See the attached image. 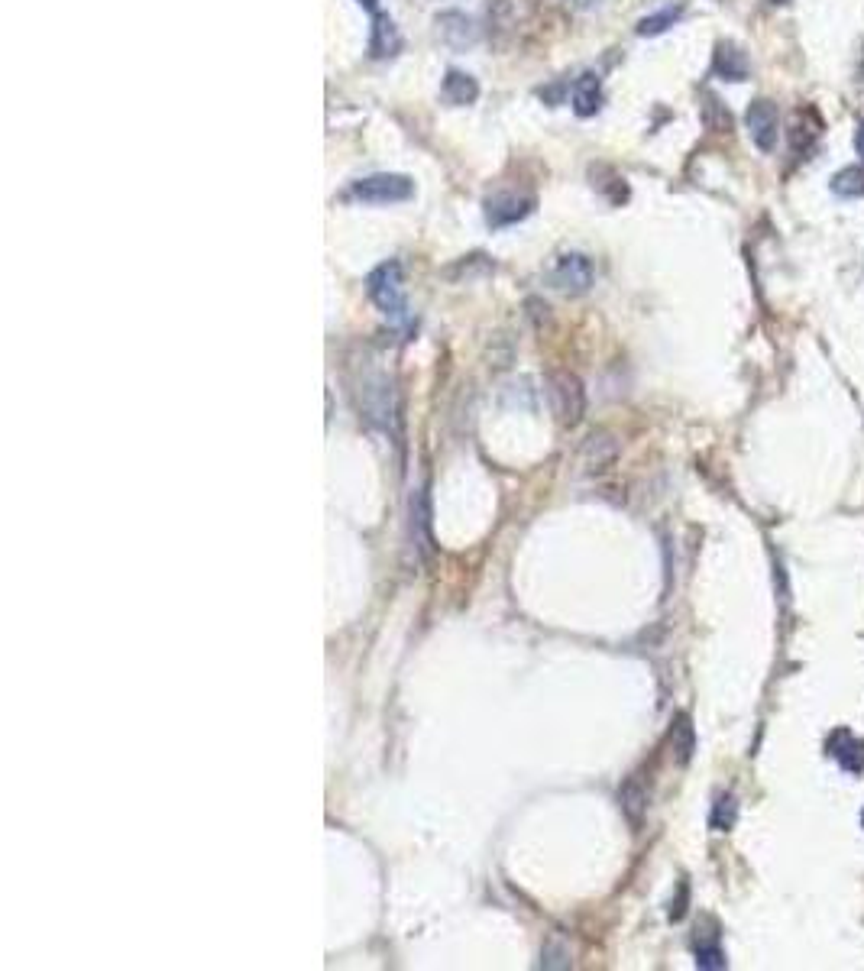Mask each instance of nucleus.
Masks as SVG:
<instances>
[{
	"label": "nucleus",
	"mask_w": 864,
	"mask_h": 971,
	"mask_svg": "<svg viewBox=\"0 0 864 971\" xmlns=\"http://www.w3.org/2000/svg\"><path fill=\"white\" fill-rule=\"evenodd\" d=\"M547 279H551V285H554L557 292H564V295H583V292H589V285H593L596 269H593V263H589V256H583V253H564V256L554 259V266H551V272H547Z\"/></svg>",
	"instance_id": "obj_3"
},
{
	"label": "nucleus",
	"mask_w": 864,
	"mask_h": 971,
	"mask_svg": "<svg viewBox=\"0 0 864 971\" xmlns=\"http://www.w3.org/2000/svg\"><path fill=\"white\" fill-rule=\"evenodd\" d=\"M687 894H690V891H687V884H683V887H680V897H677V907L670 910V920H680V916L687 913Z\"/></svg>",
	"instance_id": "obj_23"
},
{
	"label": "nucleus",
	"mask_w": 864,
	"mask_h": 971,
	"mask_svg": "<svg viewBox=\"0 0 864 971\" xmlns=\"http://www.w3.org/2000/svg\"><path fill=\"white\" fill-rule=\"evenodd\" d=\"M428 496H424V492H418V496L415 499H411V538H418V531H421V551L424 554H428Z\"/></svg>",
	"instance_id": "obj_19"
},
{
	"label": "nucleus",
	"mask_w": 864,
	"mask_h": 971,
	"mask_svg": "<svg viewBox=\"0 0 864 971\" xmlns=\"http://www.w3.org/2000/svg\"><path fill=\"white\" fill-rule=\"evenodd\" d=\"M444 101L447 104H457V107H466V104H473L479 98V85H476V78L473 75H466V72H447L444 78Z\"/></svg>",
	"instance_id": "obj_12"
},
{
	"label": "nucleus",
	"mask_w": 864,
	"mask_h": 971,
	"mask_svg": "<svg viewBox=\"0 0 864 971\" xmlns=\"http://www.w3.org/2000/svg\"><path fill=\"white\" fill-rule=\"evenodd\" d=\"M813 114H816V111H800V114H797V123H793V130H790V143H793V149H806V146L819 136V127H822V123H813V127H809V117H813Z\"/></svg>",
	"instance_id": "obj_21"
},
{
	"label": "nucleus",
	"mask_w": 864,
	"mask_h": 971,
	"mask_svg": "<svg viewBox=\"0 0 864 971\" xmlns=\"http://www.w3.org/2000/svg\"><path fill=\"white\" fill-rule=\"evenodd\" d=\"M399 49H402L399 26H395V20L386 17V13H376L373 33H369V56H373V59H392V56H399Z\"/></svg>",
	"instance_id": "obj_10"
},
{
	"label": "nucleus",
	"mask_w": 864,
	"mask_h": 971,
	"mask_svg": "<svg viewBox=\"0 0 864 971\" xmlns=\"http://www.w3.org/2000/svg\"><path fill=\"white\" fill-rule=\"evenodd\" d=\"M861 826H864V810H861Z\"/></svg>",
	"instance_id": "obj_28"
},
{
	"label": "nucleus",
	"mask_w": 864,
	"mask_h": 971,
	"mask_svg": "<svg viewBox=\"0 0 864 971\" xmlns=\"http://www.w3.org/2000/svg\"><path fill=\"white\" fill-rule=\"evenodd\" d=\"M437 36H441L450 49H470V46H476L479 30H476V23L466 17V13L447 10V13L437 17Z\"/></svg>",
	"instance_id": "obj_7"
},
{
	"label": "nucleus",
	"mask_w": 864,
	"mask_h": 971,
	"mask_svg": "<svg viewBox=\"0 0 864 971\" xmlns=\"http://www.w3.org/2000/svg\"><path fill=\"white\" fill-rule=\"evenodd\" d=\"M703 120L712 133H729L732 130V114L729 107H725L716 94H706L703 98Z\"/></svg>",
	"instance_id": "obj_18"
},
{
	"label": "nucleus",
	"mask_w": 864,
	"mask_h": 971,
	"mask_svg": "<svg viewBox=\"0 0 864 971\" xmlns=\"http://www.w3.org/2000/svg\"><path fill=\"white\" fill-rule=\"evenodd\" d=\"M619 800H622V813L628 816V823L641 826L644 813H648V790L632 777V781H625V787L619 790Z\"/></svg>",
	"instance_id": "obj_14"
},
{
	"label": "nucleus",
	"mask_w": 864,
	"mask_h": 971,
	"mask_svg": "<svg viewBox=\"0 0 864 971\" xmlns=\"http://www.w3.org/2000/svg\"><path fill=\"white\" fill-rule=\"evenodd\" d=\"M745 120H748L754 146H758L761 153H774V146L780 140V111H777V104L767 101V98H758L748 107Z\"/></svg>",
	"instance_id": "obj_5"
},
{
	"label": "nucleus",
	"mask_w": 864,
	"mask_h": 971,
	"mask_svg": "<svg viewBox=\"0 0 864 971\" xmlns=\"http://www.w3.org/2000/svg\"><path fill=\"white\" fill-rule=\"evenodd\" d=\"M832 191L839 198H861L864 195V169L861 166H848L842 172L832 175Z\"/></svg>",
	"instance_id": "obj_17"
},
{
	"label": "nucleus",
	"mask_w": 864,
	"mask_h": 971,
	"mask_svg": "<svg viewBox=\"0 0 864 971\" xmlns=\"http://www.w3.org/2000/svg\"><path fill=\"white\" fill-rule=\"evenodd\" d=\"M712 75L722 81H745L751 75V62L742 46L735 43H719L712 52Z\"/></svg>",
	"instance_id": "obj_9"
},
{
	"label": "nucleus",
	"mask_w": 864,
	"mask_h": 971,
	"mask_svg": "<svg viewBox=\"0 0 864 971\" xmlns=\"http://www.w3.org/2000/svg\"><path fill=\"white\" fill-rule=\"evenodd\" d=\"M534 208V201L525 195H512V191H502V195H492L486 201V224L489 227H509L518 224L521 217H528Z\"/></svg>",
	"instance_id": "obj_6"
},
{
	"label": "nucleus",
	"mask_w": 864,
	"mask_h": 971,
	"mask_svg": "<svg viewBox=\"0 0 864 971\" xmlns=\"http://www.w3.org/2000/svg\"><path fill=\"white\" fill-rule=\"evenodd\" d=\"M771 4H787V0H771Z\"/></svg>",
	"instance_id": "obj_27"
},
{
	"label": "nucleus",
	"mask_w": 864,
	"mask_h": 971,
	"mask_svg": "<svg viewBox=\"0 0 864 971\" xmlns=\"http://www.w3.org/2000/svg\"><path fill=\"white\" fill-rule=\"evenodd\" d=\"M360 4H363L366 10H373V13H376V0H360Z\"/></svg>",
	"instance_id": "obj_25"
},
{
	"label": "nucleus",
	"mask_w": 864,
	"mask_h": 971,
	"mask_svg": "<svg viewBox=\"0 0 864 971\" xmlns=\"http://www.w3.org/2000/svg\"><path fill=\"white\" fill-rule=\"evenodd\" d=\"M696 939H693V952H696V965L706 968V971H719L725 968V949L719 946V936L716 933H703V929H696Z\"/></svg>",
	"instance_id": "obj_13"
},
{
	"label": "nucleus",
	"mask_w": 864,
	"mask_h": 971,
	"mask_svg": "<svg viewBox=\"0 0 864 971\" xmlns=\"http://www.w3.org/2000/svg\"><path fill=\"white\" fill-rule=\"evenodd\" d=\"M599 107H602V81H599V75L586 72L576 78V85H573V111H576V117H593V114H599Z\"/></svg>",
	"instance_id": "obj_11"
},
{
	"label": "nucleus",
	"mask_w": 864,
	"mask_h": 971,
	"mask_svg": "<svg viewBox=\"0 0 864 971\" xmlns=\"http://www.w3.org/2000/svg\"><path fill=\"white\" fill-rule=\"evenodd\" d=\"M541 965H544V968H567L570 962H567V952H560V949H554V946H547V949L541 952Z\"/></svg>",
	"instance_id": "obj_22"
},
{
	"label": "nucleus",
	"mask_w": 864,
	"mask_h": 971,
	"mask_svg": "<svg viewBox=\"0 0 864 971\" xmlns=\"http://www.w3.org/2000/svg\"><path fill=\"white\" fill-rule=\"evenodd\" d=\"M855 149H858V156L864 159V123L858 127V133H855Z\"/></svg>",
	"instance_id": "obj_24"
},
{
	"label": "nucleus",
	"mask_w": 864,
	"mask_h": 971,
	"mask_svg": "<svg viewBox=\"0 0 864 971\" xmlns=\"http://www.w3.org/2000/svg\"><path fill=\"white\" fill-rule=\"evenodd\" d=\"M829 758H835L848 774H861L864 771V738L852 735L848 729H835L826 742Z\"/></svg>",
	"instance_id": "obj_8"
},
{
	"label": "nucleus",
	"mask_w": 864,
	"mask_h": 971,
	"mask_svg": "<svg viewBox=\"0 0 864 971\" xmlns=\"http://www.w3.org/2000/svg\"><path fill=\"white\" fill-rule=\"evenodd\" d=\"M547 399H551V412L564 428H576L586 415V389L576 373L570 369H554L547 376Z\"/></svg>",
	"instance_id": "obj_2"
},
{
	"label": "nucleus",
	"mask_w": 864,
	"mask_h": 971,
	"mask_svg": "<svg viewBox=\"0 0 864 971\" xmlns=\"http://www.w3.org/2000/svg\"><path fill=\"white\" fill-rule=\"evenodd\" d=\"M576 4H593V0H576Z\"/></svg>",
	"instance_id": "obj_26"
},
{
	"label": "nucleus",
	"mask_w": 864,
	"mask_h": 971,
	"mask_svg": "<svg viewBox=\"0 0 864 971\" xmlns=\"http://www.w3.org/2000/svg\"><path fill=\"white\" fill-rule=\"evenodd\" d=\"M680 17H683V7H680V4H677V7H664V10H657V13H651V17L638 20V36H661V33H667L670 26H674Z\"/></svg>",
	"instance_id": "obj_16"
},
{
	"label": "nucleus",
	"mask_w": 864,
	"mask_h": 971,
	"mask_svg": "<svg viewBox=\"0 0 864 971\" xmlns=\"http://www.w3.org/2000/svg\"><path fill=\"white\" fill-rule=\"evenodd\" d=\"M366 292L373 298V305L386 314L392 324H408V298H405V282H402V266L399 263H382L369 272L366 279Z\"/></svg>",
	"instance_id": "obj_1"
},
{
	"label": "nucleus",
	"mask_w": 864,
	"mask_h": 971,
	"mask_svg": "<svg viewBox=\"0 0 864 971\" xmlns=\"http://www.w3.org/2000/svg\"><path fill=\"white\" fill-rule=\"evenodd\" d=\"M670 742H674L677 761H680V764H690L693 751H696V732H693L690 716H683V713H680V716L674 719V729H670Z\"/></svg>",
	"instance_id": "obj_15"
},
{
	"label": "nucleus",
	"mask_w": 864,
	"mask_h": 971,
	"mask_svg": "<svg viewBox=\"0 0 864 971\" xmlns=\"http://www.w3.org/2000/svg\"><path fill=\"white\" fill-rule=\"evenodd\" d=\"M735 819H738V803H735L732 793H722V797L716 800V806H712L709 823H712V829L729 832L735 826Z\"/></svg>",
	"instance_id": "obj_20"
},
{
	"label": "nucleus",
	"mask_w": 864,
	"mask_h": 971,
	"mask_svg": "<svg viewBox=\"0 0 864 971\" xmlns=\"http://www.w3.org/2000/svg\"><path fill=\"white\" fill-rule=\"evenodd\" d=\"M415 195V182L408 175H395V172H379L360 179L353 185V198H360L366 204H395V201H408Z\"/></svg>",
	"instance_id": "obj_4"
}]
</instances>
